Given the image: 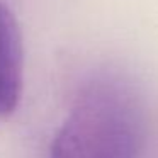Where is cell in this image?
Returning a JSON list of instances; mask_svg holds the SVG:
<instances>
[{"mask_svg":"<svg viewBox=\"0 0 158 158\" xmlns=\"http://www.w3.org/2000/svg\"><path fill=\"white\" fill-rule=\"evenodd\" d=\"M143 112L134 90L116 77H97L78 90L51 144V158H136Z\"/></svg>","mask_w":158,"mask_h":158,"instance_id":"obj_1","label":"cell"},{"mask_svg":"<svg viewBox=\"0 0 158 158\" xmlns=\"http://www.w3.org/2000/svg\"><path fill=\"white\" fill-rule=\"evenodd\" d=\"M24 46L17 19L0 4V123L14 114L21 102Z\"/></svg>","mask_w":158,"mask_h":158,"instance_id":"obj_2","label":"cell"}]
</instances>
